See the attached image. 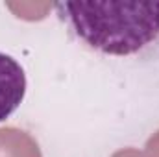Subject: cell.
I'll list each match as a JSON object with an SVG mask.
<instances>
[{
    "label": "cell",
    "instance_id": "cell-1",
    "mask_svg": "<svg viewBox=\"0 0 159 157\" xmlns=\"http://www.w3.org/2000/svg\"><path fill=\"white\" fill-rule=\"evenodd\" d=\"M57 15L91 48L131 56L159 41V2H57Z\"/></svg>",
    "mask_w": 159,
    "mask_h": 157
},
{
    "label": "cell",
    "instance_id": "cell-2",
    "mask_svg": "<svg viewBox=\"0 0 159 157\" xmlns=\"http://www.w3.org/2000/svg\"><path fill=\"white\" fill-rule=\"evenodd\" d=\"M26 94V74L17 59L0 52V122L11 117Z\"/></svg>",
    "mask_w": 159,
    "mask_h": 157
}]
</instances>
